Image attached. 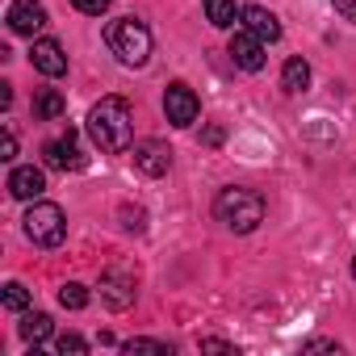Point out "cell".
<instances>
[{
    "label": "cell",
    "mask_w": 356,
    "mask_h": 356,
    "mask_svg": "<svg viewBox=\"0 0 356 356\" xmlns=\"http://www.w3.org/2000/svg\"><path fill=\"white\" fill-rule=\"evenodd\" d=\"M331 9H335L343 22H352V26H356V0H331Z\"/></svg>",
    "instance_id": "24"
},
{
    "label": "cell",
    "mask_w": 356,
    "mask_h": 356,
    "mask_svg": "<svg viewBox=\"0 0 356 356\" xmlns=\"http://www.w3.org/2000/svg\"><path fill=\"white\" fill-rule=\"evenodd\" d=\"M118 218H122V227H126L130 235H143V231H147V210H138V206H122Z\"/></svg>",
    "instance_id": "20"
},
{
    "label": "cell",
    "mask_w": 356,
    "mask_h": 356,
    "mask_svg": "<svg viewBox=\"0 0 356 356\" xmlns=\"http://www.w3.org/2000/svg\"><path fill=\"white\" fill-rule=\"evenodd\" d=\"M352 277H356V256H352Z\"/></svg>",
    "instance_id": "29"
},
{
    "label": "cell",
    "mask_w": 356,
    "mask_h": 356,
    "mask_svg": "<svg viewBox=\"0 0 356 356\" xmlns=\"http://www.w3.org/2000/svg\"><path fill=\"white\" fill-rule=\"evenodd\" d=\"M239 13H243V9H235V0H206V17H210V26H218V30H231V26L239 22Z\"/></svg>",
    "instance_id": "17"
},
{
    "label": "cell",
    "mask_w": 356,
    "mask_h": 356,
    "mask_svg": "<svg viewBox=\"0 0 356 356\" xmlns=\"http://www.w3.org/2000/svg\"><path fill=\"white\" fill-rule=\"evenodd\" d=\"M302 352H339V343L335 339H306Z\"/></svg>",
    "instance_id": "25"
},
{
    "label": "cell",
    "mask_w": 356,
    "mask_h": 356,
    "mask_svg": "<svg viewBox=\"0 0 356 356\" xmlns=\"http://www.w3.org/2000/svg\"><path fill=\"white\" fill-rule=\"evenodd\" d=\"M105 42H109V51L118 55V63H126V67H147V59H151V30L138 22V17H118V22H109L105 26Z\"/></svg>",
    "instance_id": "3"
},
{
    "label": "cell",
    "mask_w": 356,
    "mask_h": 356,
    "mask_svg": "<svg viewBox=\"0 0 356 356\" xmlns=\"http://www.w3.org/2000/svg\"><path fill=\"white\" fill-rule=\"evenodd\" d=\"M97 289H101V302H105L109 310H126V306H134V277L122 273V268H105Z\"/></svg>",
    "instance_id": "7"
},
{
    "label": "cell",
    "mask_w": 356,
    "mask_h": 356,
    "mask_svg": "<svg viewBox=\"0 0 356 356\" xmlns=\"http://www.w3.org/2000/svg\"><path fill=\"white\" fill-rule=\"evenodd\" d=\"M9 193H13L17 202H38V197L47 193V176H42V168H34V163L13 168V172H9Z\"/></svg>",
    "instance_id": "10"
},
{
    "label": "cell",
    "mask_w": 356,
    "mask_h": 356,
    "mask_svg": "<svg viewBox=\"0 0 356 356\" xmlns=\"http://www.w3.org/2000/svg\"><path fill=\"white\" fill-rule=\"evenodd\" d=\"M0 159H5V163L17 159V138H13V130H5V147H0Z\"/></svg>",
    "instance_id": "26"
},
{
    "label": "cell",
    "mask_w": 356,
    "mask_h": 356,
    "mask_svg": "<svg viewBox=\"0 0 356 356\" xmlns=\"http://www.w3.org/2000/svg\"><path fill=\"white\" fill-rule=\"evenodd\" d=\"M5 22H9V30H13V34H22V38H34V34L47 26V9L38 5V0H13Z\"/></svg>",
    "instance_id": "9"
},
{
    "label": "cell",
    "mask_w": 356,
    "mask_h": 356,
    "mask_svg": "<svg viewBox=\"0 0 356 356\" xmlns=\"http://www.w3.org/2000/svg\"><path fill=\"white\" fill-rule=\"evenodd\" d=\"M239 22H243V30H252L260 42H277V38H281V22H277L268 9H260V5H248V9L239 13Z\"/></svg>",
    "instance_id": "13"
},
{
    "label": "cell",
    "mask_w": 356,
    "mask_h": 356,
    "mask_svg": "<svg viewBox=\"0 0 356 356\" xmlns=\"http://www.w3.org/2000/svg\"><path fill=\"white\" fill-rule=\"evenodd\" d=\"M281 88H285V92H306V88H310V63L293 55V59L281 67Z\"/></svg>",
    "instance_id": "15"
},
{
    "label": "cell",
    "mask_w": 356,
    "mask_h": 356,
    "mask_svg": "<svg viewBox=\"0 0 356 356\" xmlns=\"http://www.w3.org/2000/svg\"><path fill=\"white\" fill-rule=\"evenodd\" d=\"M206 143H210V147H218V143H222V130H218V126H210V130H206Z\"/></svg>",
    "instance_id": "28"
},
{
    "label": "cell",
    "mask_w": 356,
    "mask_h": 356,
    "mask_svg": "<svg viewBox=\"0 0 356 356\" xmlns=\"http://www.w3.org/2000/svg\"><path fill=\"white\" fill-rule=\"evenodd\" d=\"M55 352H59V356H84L88 343H84L80 335H59V339H55Z\"/></svg>",
    "instance_id": "21"
},
{
    "label": "cell",
    "mask_w": 356,
    "mask_h": 356,
    "mask_svg": "<svg viewBox=\"0 0 356 356\" xmlns=\"http://www.w3.org/2000/svg\"><path fill=\"white\" fill-rule=\"evenodd\" d=\"M72 5H76L80 13H88V17H101V13L113 5V0H72Z\"/></svg>",
    "instance_id": "23"
},
{
    "label": "cell",
    "mask_w": 356,
    "mask_h": 356,
    "mask_svg": "<svg viewBox=\"0 0 356 356\" xmlns=\"http://www.w3.org/2000/svg\"><path fill=\"white\" fill-rule=\"evenodd\" d=\"M231 59H235V67H243V72H260V67H264V42H260L252 30H235V38H231Z\"/></svg>",
    "instance_id": "11"
},
{
    "label": "cell",
    "mask_w": 356,
    "mask_h": 356,
    "mask_svg": "<svg viewBox=\"0 0 356 356\" xmlns=\"http://www.w3.org/2000/svg\"><path fill=\"white\" fill-rule=\"evenodd\" d=\"M130 159H134V168H138L143 176H163V172L172 168V151H168V143H159V138L130 143Z\"/></svg>",
    "instance_id": "6"
},
{
    "label": "cell",
    "mask_w": 356,
    "mask_h": 356,
    "mask_svg": "<svg viewBox=\"0 0 356 356\" xmlns=\"http://www.w3.org/2000/svg\"><path fill=\"white\" fill-rule=\"evenodd\" d=\"M26 306H30V289H26L22 281H9V285H5V310H17V314H22Z\"/></svg>",
    "instance_id": "19"
},
{
    "label": "cell",
    "mask_w": 356,
    "mask_h": 356,
    "mask_svg": "<svg viewBox=\"0 0 356 356\" xmlns=\"http://www.w3.org/2000/svg\"><path fill=\"white\" fill-rule=\"evenodd\" d=\"M22 231L38 248H59L63 235H67V222H63V210L55 202H34L26 210V218H22Z\"/></svg>",
    "instance_id": "4"
},
{
    "label": "cell",
    "mask_w": 356,
    "mask_h": 356,
    "mask_svg": "<svg viewBox=\"0 0 356 356\" xmlns=\"http://www.w3.org/2000/svg\"><path fill=\"white\" fill-rule=\"evenodd\" d=\"M122 352H130V356H134V352H159V356H172V348H168V343H155V339H126Z\"/></svg>",
    "instance_id": "22"
},
{
    "label": "cell",
    "mask_w": 356,
    "mask_h": 356,
    "mask_svg": "<svg viewBox=\"0 0 356 356\" xmlns=\"http://www.w3.org/2000/svg\"><path fill=\"white\" fill-rule=\"evenodd\" d=\"M214 218H218L227 231H235V235H252V231L264 222V197H260L256 189L231 185V189H222V193L214 197Z\"/></svg>",
    "instance_id": "2"
},
{
    "label": "cell",
    "mask_w": 356,
    "mask_h": 356,
    "mask_svg": "<svg viewBox=\"0 0 356 356\" xmlns=\"http://www.w3.org/2000/svg\"><path fill=\"white\" fill-rule=\"evenodd\" d=\"M17 331H22V339H26V343H42V339H51L55 323H51V314H42V310H22Z\"/></svg>",
    "instance_id": "14"
},
{
    "label": "cell",
    "mask_w": 356,
    "mask_h": 356,
    "mask_svg": "<svg viewBox=\"0 0 356 356\" xmlns=\"http://www.w3.org/2000/svg\"><path fill=\"white\" fill-rule=\"evenodd\" d=\"M202 352H235V348L222 343V339H202Z\"/></svg>",
    "instance_id": "27"
},
{
    "label": "cell",
    "mask_w": 356,
    "mask_h": 356,
    "mask_svg": "<svg viewBox=\"0 0 356 356\" xmlns=\"http://www.w3.org/2000/svg\"><path fill=\"white\" fill-rule=\"evenodd\" d=\"M42 159H47V168H55V172H76V168H84V151H80V143H76V130H67L63 138L47 143V147H42Z\"/></svg>",
    "instance_id": "8"
},
{
    "label": "cell",
    "mask_w": 356,
    "mask_h": 356,
    "mask_svg": "<svg viewBox=\"0 0 356 356\" xmlns=\"http://www.w3.org/2000/svg\"><path fill=\"white\" fill-rule=\"evenodd\" d=\"M88 134L101 151L109 155H122L130 151L134 143V113H130V101L126 97H101L92 109H88Z\"/></svg>",
    "instance_id": "1"
},
{
    "label": "cell",
    "mask_w": 356,
    "mask_h": 356,
    "mask_svg": "<svg viewBox=\"0 0 356 356\" xmlns=\"http://www.w3.org/2000/svg\"><path fill=\"white\" fill-rule=\"evenodd\" d=\"M63 109H67V101H63L59 88H42L34 97V118L38 122H55V118H63Z\"/></svg>",
    "instance_id": "16"
},
{
    "label": "cell",
    "mask_w": 356,
    "mask_h": 356,
    "mask_svg": "<svg viewBox=\"0 0 356 356\" xmlns=\"http://www.w3.org/2000/svg\"><path fill=\"white\" fill-rule=\"evenodd\" d=\"M59 306H63V310H84V306H88V289H84L80 281L59 285Z\"/></svg>",
    "instance_id": "18"
},
{
    "label": "cell",
    "mask_w": 356,
    "mask_h": 356,
    "mask_svg": "<svg viewBox=\"0 0 356 356\" xmlns=\"http://www.w3.org/2000/svg\"><path fill=\"white\" fill-rule=\"evenodd\" d=\"M30 63H34L42 76H51V80L67 72V55H63V47H59L55 38H38L34 51H30Z\"/></svg>",
    "instance_id": "12"
},
{
    "label": "cell",
    "mask_w": 356,
    "mask_h": 356,
    "mask_svg": "<svg viewBox=\"0 0 356 356\" xmlns=\"http://www.w3.org/2000/svg\"><path fill=\"white\" fill-rule=\"evenodd\" d=\"M197 92L189 88V84H181V80H176V84H168V92H163V113H168V122L172 126H193L197 122Z\"/></svg>",
    "instance_id": "5"
}]
</instances>
